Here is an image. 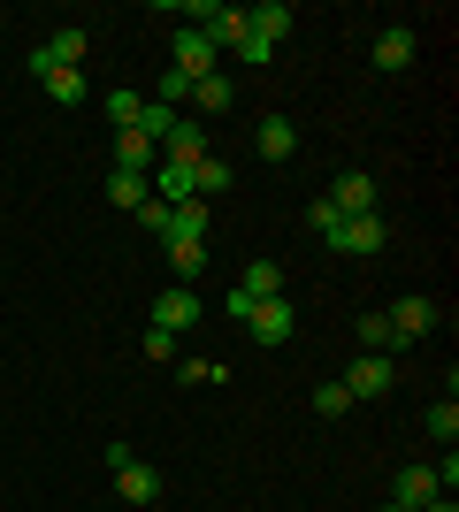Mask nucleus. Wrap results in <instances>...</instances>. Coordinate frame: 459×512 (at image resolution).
<instances>
[{"label": "nucleus", "instance_id": "obj_1", "mask_svg": "<svg viewBox=\"0 0 459 512\" xmlns=\"http://www.w3.org/2000/svg\"><path fill=\"white\" fill-rule=\"evenodd\" d=\"M322 245H329V253H345V260H375V253H383V214H345Z\"/></svg>", "mask_w": 459, "mask_h": 512}, {"label": "nucleus", "instance_id": "obj_2", "mask_svg": "<svg viewBox=\"0 0 459 512\" xmlns=\"http://www.w3.org/2000/svg\"><path fill=\"white\" fill-rule=\"evenodd\" d=\"M291 329H299V306H291V299L245 306V337H253V344H291Z\"/></svg>", "mask_w": 459, "mask_h": 512}, {"label": "nucleus", "instance_id": "obj_3", "mask_svg": "<svg viewBox=\"0 0 459 512\" xmlns=\"http://www.w3.org/2000/svg\"><path fill=\"white\" fill-rule=\"evenodd\" d=\"M322 199H329L337 214H383V184H375L368 169H345V176H337V184H329Z\"/></svg>", "mask_w": 459, "mask_h": 512}, {"label": "nucleus", "instance_id": "obj_4", "mask_svg": "<svg viewBox=\"0 0 459 512\" xmlns=\"http://www.w3.org/2000/svg\"><path fill=\"white\" fill-rule=\"evenodd\" d=\"M153 329H199V283H169L161 299H153Z\"/></svg>", "mask_w": 459, "mask_h": 512}, {"label": "nucleus", "instance_id": "obj_5", "mask_svg": "<svg viewBox=\"0 0 459 512\" xmlns=\"http://www.w3.org/2000/svg\"><path fill=\"white\" fill-rule=\"evenodd\" d=\"M169 69H184V77L199 85V77H215V69H222V46H215V39H199L192 23H184V31H176V62H169Z\"/></svg>", "mask_w": 459, "mask_h": 512}, {"label": "nucleus", "instance_id": "obj_6", "mask_svg": "<svg viewBox=\"0 0 459 512\" xmlns=\"http://www.w3.org/2000/svg\"><path fill=\"white\" fill-rule=\"evenodd\" d=\"M383 329H391V344H421L429 329H437V306L429 299H398L391 314H383Z\"/></svg>", "mask_w": 459, "mask_h": 512}, {"label": "nucleus", "instance_id": "obj_7", "mask_svg": "<svg viewBox=\"0 0 459 512\" xmlns=\"http://www.w3.org/2000/svg\"><path fill=\"white\" fill-rule=\"evenodd\" d=\"M207 146H215L207 123H199V115H176V130L161 138V161H184V169H192V161H207Z\"/></svg>", "mask_w": 459, "mask_h": 512}, {"label": "nucleus", "instance_id": "obj_8", "mask_svg": "<svg viewBox=\"0 0 459 512\" xmlns=\"http://www.w3.org/2000/svg\"><path fill=\"white\" fill-rule=\"evenodd\" d=\"M337 383H345L352 406H360V398H383L398 375H391V360H383V352H360V360H352V375H337Z\"/></svg>", "mask_w": 459, "mask_h": 512}, {"label": "nucleus", "instance_id": "obj_9", "mask_svg": "<svg viewBox=\"0 0 459 512\" xmlns=\"http://www.w3.org/2000/svg\"><path fill=\"white\" fill-rule=\"evenodd\" d=\"M77 62H85V31L69 23V31H54V39L31 54V77H46V69H77Z\"/></svg>", "mask_w": 459, "mask_h": 512}, {"label": "nucleus", "instance_id": "obj_10", "mask_svg": "<svg viewBox=\"0 0 459 512\" xmlns=\"http://www.w3.org/2000/svg\"><path fill=\"white\" fill-rule=\"evenodd\" d=\"M414 54H421V39L406 31V23H391V31L375 39V69H383V77H398V69H414Z\"/></svg>", "mask_w": 459, "mask_h": 512}, {"label": "nucleus", "instance_id": "obj_11", "mask_svg": "<svg viewBox=\"0 0 459 512\" xmlns=\"http://www.w3.org/2000/svg\"><path fill=\"white\" fill-rule=\"evenodd\" d=\"M437 474L429 467H398V482H391V505H406V512H421V505H437Z\"/></svg>", "mask_w": 459, "mask_h": 512}, {"label": "nucleus", "instance_id": "obj_12", "mask_svg": "<svg viewBox=\"0 0 459 512\" xmlns=\"http://www.w3.org/2000/svg\"><path fill=\"white\" fill-rule=\"evenodd\" d=\"M153 161H161V146H153L146 130H115V169L123 176H146Z\"/></svg>", "mask_w": 459, "mask_h": 512}, {"label": "nucleus", "instance_id": "obj_13", "mask_svg": "<svg viewBox=\"0 0 459 512\" xmlns=\"http://www.w3.org/2000/svg\"><path fill=\"white\" fill-rule=\"evenodd\" d=\"M253 146H261V161H291V153H299V123H291V115H261V138H253Z\"/></svg>", "mask_w": 459, "mask_h": 512}, {"label": "nucleus", "instance_id": "obj_14", "mask_svg": "<svg viewBox=\"0 0 459 512\" xmlns=\"http://www.w3.org/2000/svg\"><path fill=\"white\" fill-rule=\"evenodd\" d=\"M238 299H245V306H261V299H284V268H276V260H253V268L238 276Z\"/></svg>", "mask_w": 459, "mask_h": 512}, {"label": "nucleus", "instance_id": "obj_15", "mask_svg": "<svg viewBox=\"0 0 459 512\" xmlns=\"http://www.w3.org/2000/svg\"><path fill=\"white\" fill-rule=\"evenodd\" d=\"M161 245H207V207H169V230H161Z\"/></svg>", "mask_w": 459, "mask_h": 512}, {"label": "nucleus", "instance_id": "obj_16", "mask_svg": "<svg viewBox=\"0 0 459 512\" xmlns=\"http://www.w3.org/2000/svg\"><path fill=\"white\" fill-rule=\"evenodd\" d=\"M291 23H299V16H291V8H284V0H261V8H245V31H261V39H268V46H276V39H284V31H291Z\"/></svg>", "mask_w": 459, "mask_h": 512}, {"label": "nucleus", "instance_id": "obj_17", "mask_svg": "<svg viewBox=\"0 0 459 512\" xmlns=\"http://www.w3.org/2000/svg\"><path fill=\"white\" fill-rule=\"evenodd\" d=\"M222 192H230V161H222V153L192 161V199H222Z\"/></svg>", "mask_w": 459, "mask_h": 512}, {"label": "nucleus", "instance_id": "obj_18", "mask_svg": "<svg viewBox=\"0 0 459 512\" xmlns=\"http://www.w3.org/2000/svg\"><path fill=\"white\" fill-rule=\"evenodd\" d=\"M115 490L131 497V505H153V497H161V474H153V467H138V459H131V467H115Z\"/></svg>", "mask_w": 459, "mask_h": 512}, {"label": "nucleus", "instance_id": "obj_19", "mask_svg": "<svg viewBox=\"0 0 459 512\" xmlns=\"http://www.w3.org/2000/svg\"><path fill=\"white\" fill-rule=\"evenodd\" d=\"M192 100H199V115H222V107L238 100V85H230V77L215 69V77H199V85H192Z\"/></svg>", "mask_w": 459, "mask_h": 512}, {"label": "nucleus", "instance_id": "obj_20", "mask_svg": "<svg viewBox=\"0 0 459 512\" xmlns=\"http://www.w3.org/2000/svg\"><path fill=\"white\" fill-rule=\"evenodd\" d=\"M39 85H46V100H54V107H77V100H85V77H77V69H46Z\"/></svg>", "mask_w": 459, "mask_h": 512}, {"label": "nucleus", "instance_id": "obj_21", "mask_svg": "<svg viewBox=\"0 0 459 512\" xmlns=\"http://www.w3.org/2000/svg\"><path fill=\"white\" fill-rule=\"evenodd\" d=\"M108 199H115V207H131V214H138V207L153 199V184H146V176H123V169H115V176H108Z\"/></svg>", "mask_w": 459, "mask_h": 512}, {"label": "nucleus", "instance_id": "obj_22", "mask_svg": "<svg viewBox=\"0 0 459 512\" xmlns=\"http://www.w3.org/2000/svg\"><path fill=\"white\" fill-rule=\"evenodd\" d=\"M138 115H146V92H131V85L108 92V123H115V130H138Z\"/></svg>", "mask_w": 459, "mask_h": 512}, {"label": "nucleus", "instance_id": "obj_23", "mask_svg": "<svg viewBox=\"0 0 459 512\" xmlns=\"http://www.w3.org/2000/svg\"><path fill=\"white\" fill-rule=\"evenodd\" d=\"M146 100H161V107H176V115H184V100H192V77H184V69H161V85H153Z\"/></svg>", "mask_w": 459, "mask_h": 512}, {"label": "nucleus", "instance_id": "obj_24", "mask_svg": "<svg viewBox=\"0 0 459 512\" xmlns=\"http://www.w3.org/2000/svg\"><path fill=\"white\" fill-rule=\"evenodd\" d=\"M169 268H176V283H199V268H207V245H169Z\"/></svg>", "mask_w": 459, "mask_h": 512}, {"label": "nucleus", "instance_id": "obj_25", "mask_svg": "<svg viewBox=\"0 0 459 512\" xmlns=\"http://www.w3.org/2000/svg\"><path fill=\"white\" fill-rule=\"evenodd\" d=\"M314 413H322V421H345V413H352V390L345 383H322V390H314Z\"/></svg>", "mask_w": 459, "mask_h": 512}, {"label": "nucleus", "instance_id": "obj_26", "mask_svg": "<svg viewBox=\"0 0 459 512\" xmlns=\"http://www.w3.org/2000/svg\"><path fill=\"white\" fill-rule=\"evenodd\" d=\"M138 130H146L153 146H161V138H169V130H176V107H161V100H146V115H138Z\"/></svg>", "mask_w": 459, "mask_h": 512}, {"label": "nucleus", "instance_id": "obj_27", "mask_svg": "<svg viewBox=\"0 0 459 512\" xmlns=\"http://www.w3.org/2000/svg\"><path fill=\"white\" fill-rule=\"evenodd\" d=\"M429 436H437V444H452V436H459V406H452V398L429 406Z\"/></svg>", "mask_w": 459, "mask_h": 512}, {"label": "nucleus", "instance_id": "obj_28", "mask_svg": "<svg viewBox=\"0 0 459 512\" xmlns=\"http://www.w3.org/2000/svg\"><path fill=\"white\" fill-rule=\"evenodd\" d=\"M238 62H253V69H268V62H276V46H268V39H261V31H245V39H238Z\"/></svg>", "mask_w": 459, "mask_h": 512}, {"label": "nucleus", "instance_id": "obj_29", "mask_svg": "<svg viewBox=\"0 0 459 512\" xmlns=\"http://www.w3.org/2000/svg\"><path fill=\"white\" fill-rule=\"evenodd\" d=\"M306 222H314V237H329V230H337V222H345V214L329 207V199H314V207H306Z\"/></svg>", "mask_w": 459, "mask_h": 512}, {"label": "nucleus", "instance_id": "obj_30", "mask_svg": "<svg viewBox=\"0 0 459 512\" xmlns=\"http://www.w3.org/2000/svg\"><path fill=\"white\" fill-rule=\"evenodd\" d=\"M138 230L161 237V230H169V207H161V199H146V207H138Z\"/></svg>", "mask_w": 459, "mask_h": 512}, {"label": "nucleus", "instance_id": "obj_31", "mask_svg": "<svg viewBox=\"0 0 459 512\" xmlns=\"http://www.w3.org/2000/svg\"><path fill=\"white\" fill-rule=\"evenodd\" d=\"M360 344H368V352H383V344H391V329H383V314H368V321H360Z\"/></svg>", "mask_w": 459, "mask_h": 512}, {"label": "nucleus", "instance_id": "obj_32", "mask_svg": "<svg viewBox=\"0 0 459 512\" xmlns=\"http://www.w3.org/2000/svg\"><path fill=\"white\" fill-rule=\"evenodd\" d=\"M146 360H176V337H169V329H146Z\"/></svg>", "mask_w": 459, "mask_h": 512}, {"label": "nucleus", "instance_id": "obj_33", "mask_svg": "<svg viewBox=\"0 0 459 512\" xmlns=\"http://www.w3.org/2000/svg\"><path fill=\"white\" fill-rule=\"evenodd\" d=\"M383 512H406V505H383Z\"/></svg>", "mask_w": 459, "mask_h": 512}]
</instances>
